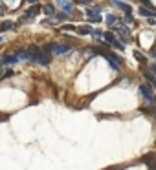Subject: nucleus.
<instances>
[{
  "instance_id": "nucleus-7",
  "label": "nucleus",
  "mask_w": 156,
  "mask_h": 170,
  "mask_svg": "<svg viewBox=\"0 0 156 170\" xmlns=\"http://www.w3.org/2000/svg\"><path fill=\"white\" fill-rule=\"evenodd\" d=\"M118 31L123 35V38H125V40L129 38V29H127V26H123V24H119V26H118Z\"/></svg>"
},
{
  "instance_id": "nucleus-20",
  "label": "nucleus",
  "mask_w": 156,
  "mask_h": 170,
  "mask_svg": "<svg viewBox=\"0 0 156 170\" xmlns=\"http://www.w3.org/2000/svg\"><path fill=\"white\" fill-rule=\"evenodd\" d=\"M0 42H2V37H0Z\"/></svg>"
},
{
  "instance_id": "nucleus-11",
  "label": "nucleus",
  "mask_w": 156,
  "mask_h": 170,
  "mask_svg": "<svg viewBox=\"0 0 156 170\" xmlns=\"http://www.w3.org/2000/svg\"><path fill=\"white\" fill-rule=\"evenodd\" d=\"M44 13H46V15H50V17H52V15L55 13V7L52 6V4H48V6H44Z\"/></svg>"
},
{
  "instance_id": "nucleus-16",
  "label": "nucleus",
  "mask_w": 156,
  "mask_h": 170,
  "mask_svg": "<svg viewBox=\"0 0 156 170\" xmlns=\"http://www.w3.org/2000/svg\"><path fill=\"white\" fill-rule=\"evenodd\" d=\"M134 57H136V59H140V61L143 62V55H142V53H138V51H136V53H134Z\"/></svg>"
},
{
  "instance_id": "nucleus-18",
  "label": "nucleus",
  "mask_w": 156,
  "mask_h": 170,
  "mask_svg": "<svg viewBox=\"0 0 156 170\" xmlns=\"http://www.w3.org/2000/svg\"><path fill=\"white\" fill-rule=\"evenodd\" d=\"M142 2L145 4V6H151V2H149V0H142Z\"/></svg>"
},
{
  "instance_id": "nucleus-6",
  "label": "nucleus",
  "mask_w": 156,
  "mask_h": 170,
  "mask_svg": "<svg viewBox=\"0 0 156 170\" xmlns=\"http://www.w3.org/2000/svg\"><path fill=\"white\" fill-rule=\"evenodd\" d=\"M114 6H118L119 9H123L125 13H130V11H132V7L127 6V4H123V2H114Z\"/></svg>"
},
{
  "instance_id": "nucleus-14",
  "label": "nucleus",
  "mask_w": 156,
  "mask_h": 170,
  "mask_svg": "<svg viewBox=\"0 0 156 170\" xmlns=\"http://www.w3.org/2000/svg\"><path fill=\"white\" fill-rule=\"evenodd\" d=\"M114 20H116V18L112 17V15H108V18H107V24H114Z\"/></svg>"
},
{
  "instance_id": "nucleus-15",
  "label": "nucleus",
  "mask_w": 156,
  "mask_h": 170,
  "mask_svg": "<svg viewBox=\"0 0 156 170\" xmlns=\"http://www.w3.org/2000/svg\"><path fill=\"white\" fill-rule=\"evenodd\" d=\"M63 29H64V31H74V29H75V28H74V26H70V24H68V26H64Z\"/></svg>"
},
{
  "instance_id": "nucleus-2",
  "label": "nucleus",
  "mask_w": 156,
  "mask_h": 170,
  "mask_svg": "<svg viewBox=\"0 0 156 170\" xmlns=\"http://www.w3.org/2000/svg\"><path fill=\"white\" fill-rule=\"evenodd\" d=\"M15 62H18V57L13 55V53H6L2 59H0V64H2V66H11Z\"/></svg>"
},
{
  "instance_id": "nucleus-1",
  "label": "nucleus",
  "mask_w": 156,
  "mask_h": 170,
  "mask_svg": "<svg viewBox=\"0 0 156 170\" xmlns=\"http://www.w3.org/2000/svg\"><path fill=\"white\" fill-rule=\"evenodd\" d=\"M140 92H142L145 103H147L149 106H151V104H156V99H154V95H153V88H151L149 84H142V86H140Z\"/></svg>"
},
{
  "instance_id": "nucleus-19",
  "label": "nucleus",
  "mask_w": 156,
  "mask_h": 170,
  "mask_svg": "<svg viewBox=\"0 0 156 170\" xmlns=\"http://www.w3.org/2000/svg\"><path fill=\"white\" fill-rule=\"evenodd\" d=\"M2 75H4V73H2V64H0V77H2Z\"/></svg>"
},
{
  "instance_id": "nucleus-13",
  "label": "nucleus",
  "mask_w": 156,
  "mask_h": 170,
  "mask_svg": "<svg viewBox=\"0 0 156 170\" xmlns=\"http://www.w3.org/2000/svg\"><path fill=\"white\" fill-rule=\"evenodd\" d=\"M75 2H77V4H81V6H87V4H90L92 0H75Z\"/></svg>"
},
{
  "instance_id": "nucleus-21",
  "label": "nucleus",
  "mask_w": 156,
  "mask_h": 170,
  "mask_svg": "<svg viewBox=\"0 0 156 170\" xmlns=\"http://www.w3.org/2000/svg\"><path fill=\"white\" fill-rule=\"evenodd\" d=\"M154 170H156V165H154Z\"/></svg>"
},
{
  "instance_id": "nucleus-4",
  "label": "nucleus",
  "mask_w": 156,
  "mask_h": 170,
  "mask_svg": "<svg viewBox=\"0 0 156 170\" xmlns=\"http://www.w3.org/2000/svg\"><path fill=\"white\" fill-rule=\"evenodd\" d=\"M35 62L41 64V66H48V64H50V55L48 53H41L37 59H35Z\"/></svg>"
},
{
  "instance_id": "nucleus-5",
  "label": "nucleus",
  "mask_w": 156,
  "mask_h": 170,
  "mask_svg": "<svg viewBox=\"0 0 156 170\" xmlns=\"http://www.w3.org/2000/svg\"><path fill=\"white\" fill-rule=\"evenodd\" d=\"M77 31L81 33V35H90V33L94 31V29L90 28V26H79V28H77Z\"/></svg>"
},
{
  "instance_id": "nucleus-8",
  "label": "nucleus",
  "mask_w": 156,
  "mask_h": 170,
  "mask_svg": "<svg viewBox=\"0 0 156 170\" xmlns=\"http://www.w3.org/2000/svg\"><path fill=\"white\" fill-rule=\"evenodd\" d=\"M11 28H13V24L9 22V20H4L2 24H0V31H9Z\"/></svg>"
},
{
  "instance_id": "nucleus-9",
  "label": "nucleus",
  "mask_w": 156,
  "mask_h": 170,
  "mask_svg": "<svg viewBox=\"0 0 156 170\" xmlns=\"http://www.w3.org/2000/svg\"><path fill=\"white\" fill-rule=\"evenodd\" d=\"M39 11H41V7H39V6H33V7H29V9H28L26 17H33V15H39Z\"/></svg>"
},
{
  "instance_id": "nucleus-12",
  "label": "nucleus",
  "mask_w": 156,
  "mask_h": 170,
  "mask_svg": "<svg viewBox=\"0 0 156 170\" xmlns=\"http://www.w3.org/2000/svg\"><path fill=\"white\" fill-rule=\"evenodd\" d=\"M59 6H61L64 11H70V9H72V6H70V4H66L64 0H61V2H59Z\"/></svg>"
},
{
  "instance_id": "nucleus-17",
  "label": "nucleus",
  "mask_w": 156,
  "mask_h": 170,
  "mask_svg": "<svg viewBox=\"0 0 156 170\" xmlns=\"http://www.w3.org/2000/svg\"><path fill=\"white\" fill-rule=\"evenodd\" d=\"M125 20H127V22H132V15L127 13V18H125Z\"/></svg>"
},
{
  "instance_id": "nucleus-10",
  "label": "nucleus",
  "mask_w": 156,
  "mask_h": 170,
  "mask_svg": "<svg viewBox=\"0 0 156 170\" xmlns=\"http://www.w3.org/2000/svg\"><path fill=\"white\" fill-rule=\"evenodd\" d=\"M140 15H143V17H156V13L149 11V9H145V7H142V9H140Z\"/></svg>"
},
{
  "instance_id": "nucleus-3",
  "label": "nucleus",
  "mask_w": 156,
  "mask_h": 170,
  "mask_svg": "<svg viewBox=\"0 0 156 170\" xmlns=\"http://www.w3.org/2000/svg\"><path fill=\"white\" fill-rule=\"evenodd\" d=\"M105 40H107V42H110L114 48H119V49H123V48H125V46H121V44L116 40V38H114V35L110 33V31H108V33H105Z\"/></svg>"
}]
</instances>
